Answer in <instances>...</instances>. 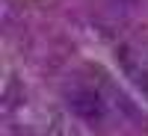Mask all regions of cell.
I'll list each match as a JSON object with an SVG mask.
<instances>
[{"instance_id":"1","label":"cell","mask_w":148,"mask_h":136,"mask_svg":"<svg viewBox=\"0 0 148 136\" xmlns=\"http://www.w3.org/2000/svg\"><path fill=\"white\" fill-rule=\"evenodd\" d=\"M68 109L77 118L89 121V124H101V121L107 118V107L101 101V95L92 92V89H74V92H68Z\"/></svg>"}]
</instances>
